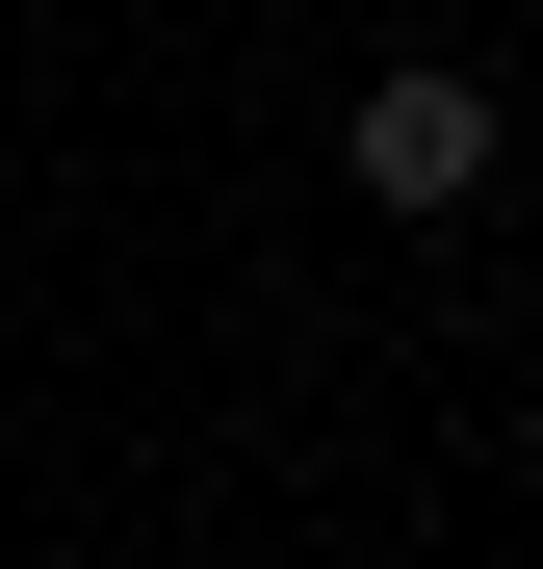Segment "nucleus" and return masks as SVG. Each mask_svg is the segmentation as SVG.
<instances>
[{"label":"nucleus","mask_w":543,"mask_h":569,"mask_svg":"<svg viewBox=\"0 0 543 569\" xmlns=\"http://www.w3.org/2000/svg\"><path fill=\"white\" fill-rule=\"evenodd\" d=\"M336 181H362V208H492V78L466 52H389V78H362V130H336Z\"/></svg>","instance_id":"1"}]
</instances>
